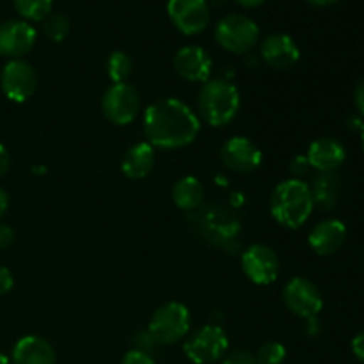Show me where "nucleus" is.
<instances>
[{
    "instance_id": "obj_1",
    "label": "nucleus",
    "mask_w": 364,
    "mask_h": 364,
    "mask_svg": "<svg viewBox=\"0 0 364 364\" xmlns=\"http://www.w3.org/2000/svg\"><path fill=\"white\" fill-rule=\"evenodd\" d=\"M142 127L148 144L153 148L178 149L196 141L201 121L187 103L164 98L146 109Z\"/></svg>"
},
{
    "instance_id": "obj_2",
    "label": "nucleus",
    "mask_w": 364,
    "mask_h": 364,
    "mask_svg": "<svg viewBox=\"0 0 364 364\" xmlns=\"http://www.w3.org/2000/svg\"><path fill=\"white\" fill-rule=\"evenodd\" d=\"M188 220L196 233L213 247L231 251L240 237V219L233 210L220 203L201 205L198 210L191 212Z\"/></svg>"
},
{
    "instance_id": "obj_3",
    "label": "nucleus",
    "mask_w": 364,
    "mask_h": 364,
    "mask_svg": "<svg viewBox=\"0 0 364 364\" xmlns=\"http://www.w3.org/2000/svg\"><path fill=\"white\" fill-rule=\"evenodd\" d=\"M313 208L315 205H313L309 185L302 180L290 178L277 185L270 196V213L276 223L288 230L301 228L309 219Z\"/></svg>"
},
{
    "instance_id": "obj_4",
    "label": "nucleus",
    "mask_w": 364,
    "mask_h": 364,
    "mask_svg": "<svg viewBox=\"0 0 364 364\" xmlns=\"http://www.w3.org/2000/svg\"><path fill=\"white\" fill-rule=\"evenodd\" d=\"M198 105L199 114L210 127H226L238 116L240 92L228 80L215 78L203 84Z\"/></svg>"
},
{
    "instance_id": "obj_5",
    "label": "nucleus",
    "mask_w": 364,
    "mask_h": 364,
    "mask_svg": "<svg viewBox=\"0 0 364 364\" xmlns=\"http://www.w3.org/2000/svg\"><path fill=\"white\" fill-rule=\"evenodd\" d=\"M283 301L294 315L308 322V331L316 334L318 331V315L323 308V299L315 283L306 277H294L283 290Z\"/></svg>"
},
{
    "instance_id": "obj_6",
    "label": "nucleus",
    "mask_w": 364,
    "mask_h": 364,
    "mask_svg": "<svg viewBox=\"0 0 364 364\" xmlns=\"http://www.w3.org/2000/svg\"><path fill=\"white\" fill-rule=\"evenodd\" d=\"M191 331V311L181 302H167L151 316L148 333L159 345H174Z\"/></svg>"
},
{
    "instance_id": "obj_7",
    "label": "nucleus",
    "mask_w": 364,
    "mask_h": 364,
    "mask_svg": "<svg viewBox=\"0 0 364 364\" xmlns=\"http://www.w3.org/2000/svg\"><path fill=\"white\" fill-rule=\"evenodd\" d=\"M215 39L228 52L247 53L258 43L259 27L245 14H228L217 23Z\"/></svg>"
},
{
    "instance_id": "obj_8",
    "label": "nucleus",
    "mask_w": 364,
    "mask_h": 364,
    "mask_svg": "<svg viewBox=\"0 0 364 364\" xmlns=\"http://www.w3.org/2000/svg\"><path fill=\"white\" fill-rule=\"evenodd\" d=\"M228 336L215 323L203 326L191 334L183 345V352L194 364H212L224 358L228 350Z\"/></svg>"
},
{
    "instance_id": "obj_9",
    "label": "nucleus",
    "mask_w": 364,
    "mask_h": 364,
    "mask_svg": "<svg viewBox=\"0 0 364 364\" xmlns=\"http://www.w3.org/2000/svg\"><path fill=\"white\" fill-rule=\"evenodd\" d=\"M102 110L103 116L112 124H117V127L130 124L139 116V110H141L139 91L128 82L112 84L103 95Z\"/></svg>"
},
{
    "instance_id": "obj_10",
    "label": "nucleus",
    "mask_w": 364,
    "mask_h": 364,
    "mask_svg": "<svg viewBox=\"0 0 364 364\" xmlns=\"http://www.w3.org/2000/svg\"><path fill=\"white\" fill-rule=\"evenodd\" d=\"M0 87L11 102L23 103L38 89V73L23 59H11L0 73Z\"/></svg>"
},
{
    "instance_id": "obj_11",
    "label": "nucleus",
    "mask_w": 364,
    "mask_h": 364,
    "mask_svg": "<svg viewBox=\"0 0 364 364\" xmlns=\"http://www.w3.org/2000/svg\"><path fill=\"white\" fill-rule=\"evenodd\" d=\"M242 269L249 281L259 287L272 284L279 276L281 263L276 251L269 245L255 244L242 255Z\"/></svg>"
},
{
    "instance_id": "obj_12",
    "label": "nucleus",
    "mask_w": 364,
    "mask_h": 364,
    "mask_svg": "<svg viewBox=\"0 0 364 364\" xmlns=\"http://www.w3.org/2000/svg\"><path fill=\"white\" fill-rule=\"evenodd\" d=\"M167 14L178 31L194 36L208 27L210 4L208 0H169Z\"/></svg>"
},
{
    "instance_id": "obj_13",
    "label": "nucleus",
    "mask_w": 364,
    "mask_h": 364,
    "mask_svg": "<svg viewBox=\"0 0 364 364\" xmlns=\"http://www.w3.org/2000/svg\"><path fill=\"white\" fill-rule=\"evenodd\" d=\"M224 166L235 173H252L263 162L262 149L247 137H231L220 149Z\"/></svg>"
},
{
    "instance_id": "obj_14",
    "label": "nucleus",
    "mask_w": 364,
    "mask_h": 364,
    "mask_svg": "<svg viewBox=\"0 0 364 364\" xmlns=\"http://www.w3.org/2000/svg\"><path fill=\"white\" fill-rule=\"evenodd\" d=\"M36 43V28L25 20H7L0 25V55L20 59Z\"/></svg>"
},
{
    "instance_id": "obj_15",
    "label": "nucleus",
    "mask_w": 364,
    "mask_h": 364,
    "mask_svg": "<svg viewBox=\"0 0 364 364\" xmlns=\"http://www.w3.org/2000/svg\"><path fill=\"white\" fill-rule=\"evenodd\" d=\"M174 70L183 80L205 84L212 73V59L205 48L198 45L183 46L174 55Z\"/></svg>"
},
{
    "instance_id": "obj_16",
    "label": "nucleus",
    "mask_w": 364,
    "mask_h": 364,
    "mask_svg": "<svg viewBox=\"0 0 364 364\" xmlns=\"http://www.w3.org/2000/svg\"><path fill=\"white\" fill-rule=\"evenodd\" d=\"M262 57L274 70H288L301 57L297 43L283 32H274L262 41Z\"/></svg>"
},
{
    "instance_id": "obj_17",
    "label": "nucleus",
    "mask_w": 364,
    "mask_h": 364,
    "mask_svg": "<svg viewBox=\"0 0 364 364\" xmlns=\"http://www.w3.org/2000/svg\"><path fill=\"white\" fill-rule=\"evenodd\" d=\"M306 159H308L309 166L318 173H336L347 159V149L340 141L333 137L316 139L309 146Z\"/></svg>"
},
{
    "instance_id": "obj_18",
    "label": "nucleus",
    "mask_w": 364,
    "mask_h": 364,
    "mask_svg": "<svg viewBox=\"0 0 364 364\" xmlns=\"http://www.w3.org/2000/svg\"><path fill=\"white\" fill-rule=\"evenodd\" d=\"M313 251L320 256H331L343 247L347 240V228L338 219H326L316 224L308 237Z\"/></svg>"
},
{
    "instance_id": "obj_19",
    "label": "nucleus",
    "mask_w": 364,
    "mask_h": 364,
    "mask_svg": "<svg viewBox=\"0 0 364 364\" xmlns=\"http://www.w3.org/2000/svg\"><path fill=\"white\" fill-rule=\"evenodd\" d=\"M13 364H55V350L52 345L39 336H23L14 345Z\"/></svg>"
},
{
    "instance_id": "obj_20",
    "label": "nucleus",
    "mask_w": 364,
    "mask_h": 364,
    "mask_svg": "<svg viewBox=\"0 0 364 364\" xmlns=\"http://www.w3.org/2000/svg\"><path fill=\"white\" fill-rule=\"evenodd\" d=\"M341 191H343V183L336 173H318L313 178V183L309 185L313 205L323 212L336 208Z\"/></svg>"
},
{
    "instance_id": "obj_21",
    "label": "nucleus",
    "mask_w": 364,
    "mask_h": 364,
    "mask_svg": "<svg viewBox=\"0 0 364 364\" xmlns=\"http://www.w3.org/2000/svg\"><path fill=\"white\" fill-rule=\"evenodd\" d=\"M155 167V148L148 142H139L134 144L121 160V171L124 176L132 180H141L146 178Z\"/></svg>"
},
{
    "instance_id": "obj_22",
    "label": "nucleus",
    "mask_w": 364,
    "mask_h": 364,
    "mask_svg": "<svg viewBox=\"0 0 364 364\" xmlns=\"http://www.w3.org/2000/svg\"><path fill=\"white\" fill-rule=\"evenodd\" d=\"M173 201L183 212H194L205 201V187L194 176L181 178L173 188Z\"/></svg>"
},
{
    "instance_id": "obj_23",
    "label": "nucleus",
    "mask_w": 364,
    "mask_h": 364,
    "mask_svg": "<svg viewBox=\"0 0 364 364\" xmlns=\"http://www.w3.org/2000/svg\"><path fill=\"white\" fill-rule=\"evenodd\" d=\"M132 70H134V64L127 53L121 50L110 53L109 60H107V73L114 84H124L132 75Z\"/></svg>"
},
{
    "instance_id": "obj_24",
    "label": "nucleus",
    "mask_w": 364,
    "mask_h": 364,
    "mask_svg": "<svg viewBox=\"0 0 364 364\" xmlns=\"http://www.w3.org/2000/svg\"><path fill=\"white\" fill-rule=\"evenodd\" d=\"M18 14L25 20L39 21L45 20L52 13L53 0H13Z\"/></svg>"
},
{
    "instance_id": "obj_25",
    "label": "nucleus",
    "mask_w": 364,
    "mask_h": 364,
    "mask_svg": "<svg viewBox=\"0 0 364 364\" xmlns=\"http://www.w3.org/2000/svg\"><path fill=\"white\" fill-rule=\"evenodd\" d=\"M43 31H45L46 38L52 41H64L70 34V20L60 13H50L43 20Z\"/></svg>"
},
{
    "instance_id": "obj_26",
    "label": "nucleus",
    "mask_w": 364,
    "mask_h": 364,
    "mask_svg": "<svg viewBox=\"0 0 364 364\" xmlns=\"http://www.w3.org/2000/svg\"><path fill=\"white\" fill-rule=\"evenodd\" d=\"M255 359L256 364H283L287 359V348L277 341H267L259 347Z\"/></svg>"
},
{
    "instance_id": "obj_27",
    "label": "nucleus",
    "mask_w": 364,
    "mask_h": 364,
    "mask_svg": "<svg viewBox=\"0 0 364 364\" xmlns=\"http://www.w3.org/2000/svg\"><path fill=\"white\" fill-rule=\"evenodd\" d=\"M134 345H135V350H141V352H144V354H149V352L155 348V345H159V343H156V341L153 340L151 334L146 331V333H139L137 336H135Z\"/></svg>"
},
{
    "instance_id": "obj_28",
    "label": "nucleus",
    "mask_w": 364,
    "mask_h": 364,
    "mask_svg": "<svg viewBox=\"0 0 364 364\" xmlns=\"http://www.w3.org/2000/svg\"><path fill=\"white\" fill-rule=\"evenodd\" d=\"M121 364H156V363L153 361V358L149 354H144V352L135 350L134 348V350H130L124 354Z\"/></svg>"
},
{
    "instance_id": "obj_29",
    "label": "nucleus",
    "mask_w": 364,
    "mask_h": 364,
    "mask_svg": "<svg viewBox=\"0 0 364 364\" xmlns=\"http://www.w3.org/2000/svg\"><path fill=\"white\" fill-rule=\"evenodd\" d=\"M309 167H311V166H309V162H308V159H306V155L304 156H295V159L291 160V164H290L291 176H294L295 180H299V178L304 176V174L308 173Z\"/></svg>"
},
{
    "instance_id": "obj_30",
    "label": "nucleus",
    "mask_w": 364,
    "mask_h": 364,
    "mask_svg": "<svg viewBox=\"0 0 364 364\" xmlns=\"http://www.w3.org/2000/svg\"><path fill=\"white\" fill-rule=\"evenodd\" d=\"M223 364H256V359L255 355L249 354V352L240 350L228 355V358L223 361Z\"/></svg>"
},
{
    "instance_id": "obj_31",
    "label": "nucleus",
    "mask_w": 364,
    "mask_h": 364,
    "mask_svg": "<svg viewBox=\"0 0 364 364\" xmlns=\"http://www.w3.org/2000/svg\"><path fill=\"white\" fill-rule=\"evenodd\" d=\"M11 288H13V274L6 267H0V297H4Z\"/></svg>"
},
{
    "instance_id": "obj_32",
    "label": "nucleus",
    "mask_w": 364,
    "mask_h": 364,
    "mask_svg": "<svg viewBox=\"0 0 364 364\" xmlns=\"http://www.w3.org/2000/svg\"><path fill=\"white\" fill-rule=\"evenodd\" d=\"M14 242V231L6 224H0V249H7L13 245Z\"/></svg>"
},
{
    "instance_id": "obj_33",
    "label": "nucleus",
    "mask_w": 364,
    "mask_h": 364,
    "mask_svg": "<svg viewBox=\"0 0 364 364\" xmlns=\"http://www.w3.org/2000/svg\"><path fill=\"white\" fill-rule=\"evenodd\" d=\"M352 352H354V355L359 361L364 363V331H361V333L352 340Z\"/></svg>"
},
{
    "instance_id": "obj_34",
    "label": "nucleus",
    "mask_w": 364,
    "mask_h": 364,
    "mask_svg": "<svg viewBox=\"0 0 364 364\" xmlns=\"http://www.w3.org/2000/svg\"><path fill=\"white\" fill-rule=\"evenodd\" d=\"M354 103H355V109H358V112L361 114V116H364V78L359 82L358 87H355Z\"/></svg>"
},
{
    "instance_id": "obj_35",
    "label": "nucleus",
    "mask_w": 364,
    "mask_h": 364,
    "mask_svg": "<svg viewBox=\"0 0 364 364\" xmlns=\"http://www.w3.org/2000/svg\"><path fill=\"white\" fill-rule=\"evenodd\" d=\"M7 169H9V153L0 144V178L7 173Z\"/></svg>"
},
{
    "instance_id": "obj_36",
    "label": "nucleus",
    "mask_w": 364,
    "mask_h": 364,
    "mask_svg": "<svg viewBox=\"0 0 364 364\" xmlns=\"http://www.w3.org/2000/svg\"><path fill=\"white\" fill-rule=\"evenodd\" d=\"M7 206H9V198H7V192L4 188H0V219L6 215Z\"/></svg>"
},
{
    "instance_id": "obj_37",
    "label": "nucleus",
    "mask_w": 364,
    "mask_h": 364,
    "mask_svg": "<svg viewBox=\"0 0 364 364\" xmlns=\"http://www.w3.org/2000/svg\"><path fill=\"white\" fill-rule=\"evenodd\" d=\"M235 2H238L240 6H244V7H258V6H262L265 0H235Z\"/></svg>"
},
{
    "instance_id": "obj_38",
    "label": "nucleus",
    "mask_w": 364,
    "mask_h": 364,
    "mask_svg": "<svg viewBox=\"0 0 364 364\" xmlns=\"http://www.w3.org/2000/svg\"><path fill=\"white\" fill-rule=\"evenodd\" d=\"M309 4H313V6L316 7H326V6H331V4L338 2V0H308Z\"/></svg>"
},
{
    "instance_id": "obj_39",
    "label": "nucleus",
    "mask_w": 364,
    "mask_h": 364,
    "mask_svg": "<svg viewBox=\"0 0 364 364\" xmlns=\"http://www.w3.org/2000/svg\"><path fill=\"white\" fill-rule=\"evenodd\" d=\"M0 364H9V359H7V355H4L2 352H0Z\"/></svg>"
},
{
    "instance_id": "obj_40",
    "label": "nucleus",
    "mask_w": 364,
    "mask_h": 364,
    "mask_svg": "<svg viewBox=\"0 0 364 364\" xmlns=\"http://www.w3.org/2000/svg\"><path fill=\"white\" fill-rule=\"evenodd\" d=\"M361 139H363V148H364V123H363V127H361Z\"/></svg>"
},
{
    "instance_id": "obj_41",
    "label": "nucleus",
    "mask_w": 364,
    "mask_h": 364,
    "mask_svg": "<svg viewBox=\"0 0 364 364\" xmlns=\"http://www.w3.org/2000/svg\"><path fill=\"white\" fill-rule=\"evenodd\" d=\"M210 2H213V4H217V6H219V4H223L224 0H210Z\"/></svg>"
}]
</instances>
